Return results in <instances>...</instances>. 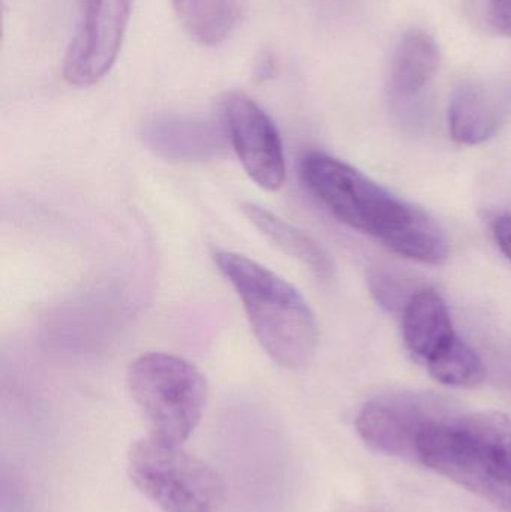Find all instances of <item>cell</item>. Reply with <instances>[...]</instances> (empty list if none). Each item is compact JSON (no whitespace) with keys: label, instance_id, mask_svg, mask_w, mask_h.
I'll list each match as a JSON object with an SVG mask.
<instances>
[{"label":"cell","instance_id":"cell-16","mask_svg":"<svg viewBox=\"0 0 511 512\" xmlns=\"http://www.w3.org/2000/svg\"><path fill=\"white\" fill-rule=\"evenodd\" d=\"M491 24L498 33L511 38V0H491Z\"/></svg>","mask_w":511,"mask_h":512},{"label":"cell","instance_id":"cell-11","mask_svg":"<svg viewBox=\"0 0 511 512\" xmlns=\"http://www.w3.org/2000/svg\"><path fill=\"white\" fill-rule=\"evenodd\" d=\"M440 60V48L434 36L422 29L408 30L393 57L390 98L399 104L419 98L437 75Z\"/></svg>","mask_w":511,"mask_h":512},{"label":"cell","instance_id":"cell-14","mask_svg":"<svg viewBox=\"0 0 511 512\" xmlns=\"http://www.w3.org/2000/svg\"><path fill=\"white\" fill-rule=\"evenodd\" d=\"M426 367L432 378L449 387L473 388L485 379V367L479 355L459 337L428 361Z\"/></svg>","mask_w":511,"mask_h":512},{"label":"cell","instance_id":"cell-8","mask_svg":"<svg viewBox=\"0 0 511 512\" xmlns=\"http://www.w3.org/2000/svg\"><path fill=\"white\" fill-rule=\"evenodd\" d=\"M222 110L231 144L248 176L260 188L278 191L285 182V156L273 120L240 92L228 93Z\"/></svg>","mask_w":511,"mask_h":512},{"label":"cell","instance_id":"cell-10","mask_svg":"<svg viewBox=\"0 0 511 512\" xmlns=\"http://www.w3.org/2000/svg\"><path fill=\"white\" fill-rule=\"evenodd\" d=\"M402 321L407 348L425 364L458 337L446 301L431 288L420 289L411 298Z\"/></svg>","mask_w":511,"mask_h":512},{"label":"cell","instance_id":"cell-4","mask_svg":"<svg viewBox=\"0 0 511 512\" xmlns=\"http://www.w3.org/2000/svg\"><path fill=\"white\" fill-rule=\"evenodd\" d=\"M128 388L146 418L150 435L183 445L203 417L207 384L194 364L165 352H150L132 361Z\"/></svg>","mask_w":511,"mask_h":512},{"label":"cell","instance_id":"cell-7","mask_svg":"<svg viewBox=\"0 0 511 512\" xmlns=\"http://www.w3.org/2000/svg\"><path fill=\"white\" fill-rule=\"evenodd\" d=\"M134 0H78L77 26L66 51L63 75L72 86L101 81L116 62Z\"/></svg>","mask_w":511,"mask_h":512},{"label":"cell","instance_id":"cell-18","mask_svg":"<svg viewBox=\"0 0 511 512\" xmlns=\"http://www.w3.org/2000/svg\"><path fill=\"white\" fill-rule=\"evenodd\" d=\"M342 512H375V511L369 510V508H365V507H348V508H345V510Z\"/></svg>","mask_w":511,"mask_h":512},{"label":"cell","instance_id":"cell-9","mask_svg":"<svg viewBox=\"0 0 511 512\" xmlns=\"http://www.w3.org/2000/svg\"><path fill=\"white\" fill-rule=\"evenodd\" d=\"M511 95L486 83H467L453 95L449 108L450 134L467 146L494 137L509 117Z\"/></svg>","mask_w":511,"mask_h":512},{"label":"cell","instance_id":"cell-1","mask_svg":"<svg viewBox=\"0 0 511 512\" xmlns=\"http://www.w3.org/2000/svg\"><path fill=\"white\" fill-rule=\"evenodd\" d=\"M302 179L339 222L374 237L390 251L431 265L449 258L444 231L428 212L347 162L326 153H308L302 161Z\"/></svg>","mask_w":511,"mask_h":512},{"label":"cell","instance_id":"cell-6","mask_svg":"<svg viewBox=\"0 0 511 512\" xmlns=\"http://www.w3.org/2000/svg\"><path fill=\"white\" fill-rule=\"evenodd\" d=\"M456 414L446 399L404 391L366 403L357 415L356 429L360 439L375 453L419 463L423 435L434 424Z\"/></svg>","mask_w":511,"mask_h":512},{"label":"cell","instance_id":"cell-15","mask_svg":"<svg viewBox=\"0 0 511 512\" xmlns=\"http://www.w3.org/2000/svg\"><path fill=\"white\" fill-rule=\"evenodd\" d=\"M368 285L375 300L389 312H404L405 307L410 303L411 298L425 288L416 285L413 279L405 277L404 274L396 271L377 270L369 271Z\"/></svg>","mask_w":511,"mask_h":512},{"label":"cell","instance_id":"cell-12","mask_svg":"<svg viewBox=\"0 0 511 512\" xmlns=\"http://www.w3.org/2000/svg\"><path fill=\"white\" fill-rule=\"evenodd\" d=\"M242 210L251 224L284 254L299 259L323 279L332 276V259L308 234L302 233L293 225L287 224L278 216L270 213L269 210L255 206V204H243Z\"/></svg>","mask_w":511,"mask_h":512},{"label":"cell","instance_id":"cell-2","mask_svg":"<svg viewBox=\"0 0 511 512\" xmlns=\"http://www.w3.org/2000/svg\"><path fill=\"white\" fill-rule=\"evenodd\" d=\"M213 259L242 300L261 348L279 366L302 369L314 358L318 324L308 301L287 280L246 256L216 249Z\"/></svg>","mask_w":511,"mask_h":512},{"label":"cell","instance_id":"cell-17","mask_svg":"<svg viewBox=\"0 0 511 512\" xmlns=\"http://www.w3.org/2000/svg\"><path fill=\"white\" fill-rule=\"evenodd\" d=\"M494 236L501 251L511 261V216H500L495 219Z\"/></svg>","mask_w":511,"mask_h":512},{"label":"cell","instance_id":"cell-5","mask_svg":"<svg viewBox=\"0 0 511 512\" xmlns=\"http://www.w3.org/2000/svg\"><path fill=\"white\" fill-rule=\"evenodd\" d=\"M134 486L164 512H215L224 501L218 472L182 445L155 436L138 439L126 454Z\"/></svg>","mask_w":511,"mask_h":512},{"label":"cell","instance_id":"cell-13","mask_svg":"<svg viewBox=\"0 0 511 512\" xmlns=\"http://www.w3.org/2000/svg\"><path fill=\"white\" fill-rule=\"evenodd\" d=\"M186 32L207 47L222 44L233 32L237 0H173Z\"/></svg>","mask_w":511,"mask_h":512},{"label":"cell","instance_id":"cell-3","mask_svg":"<svg viewBox=\"0 0 511 512\" xmlns=\"http://www.w3.org/2000/svg\"><path fill=\"white\" fill-rule=\"evenodd\" d=\"M437 474L511 512V417L500 412L458 415L434 456Z\"/></svg>","mask_w":511,"mask_h":512}]
</instances>
